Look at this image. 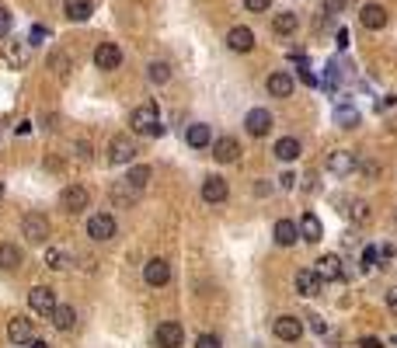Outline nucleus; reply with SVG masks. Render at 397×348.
<instances>
[{
  "instance_id": "42",
  "label": "nucleus",
  "mask_w": 397,
  "mask_h": 348,
  "mask_svg": "<svg viewBox=\"0 0 397 348\" xmlns=\"http://www.w3.org/2000/svg\"><path fill=\"white\" fill-rule=\"evenodd\" d=\"M387 307L397 314V289H390V293H387Z\"/></svg>"
},
{
  "instance_id": "22",
  "label": "nucleus",
  "mask_w": 397,
  "mask_h": 348,
  "mask_svg": "<svg viewBox=\"0 0 397 348\" xmlns=\"http://www.w3.org/2000/svg\"><path fill=\"white\" fill-rule=\"evenodd\" d=\"M8 338H11V345H28L32 341V320L28 317H11Z\"/></svg>"
},
{
  "instance_id": "1",
  "label": "nucleus",
  "mask_w": 397,
  "mask_h": 348,
  "mask_svg": "<svg viewBox=\"0 0 397 348\" xmlns=\"http://www.w3.org/2000/svg\"><path fill=\"white\" fill-rule=\"evenodd\" d=\"M129 126H133L136 133H143V136H160V133H164V126H160V115H157V105H153V101H147V105L133 108V115H129Z\"/></svg>"
},
{
  "instance_id": "39",
  "label": "nucleus",
  "mask_w": 397,
  "mask_h": 348,
  "mask_svg": "<svg viewBox=\"0 0 397 348\" xmlns=\"http://www.w3.org/2000/svg\"><path fill=\"white\" fill-rule=\"evenodd\" d=\"M376 258H380V251H376V248H366V251H363V265H366V268H369Z\"/></svg>"
},
{
  "instance_id": "5",
  "label": "nucleus",
  "mask_w": 397,
  "mask_h": 348,
  "mask_svg": "<svg viewBox=\"0 0 397 348\" xmlns=\"http://www.w3.org/2000/svg\"><path fill=\"white\" fill-rule=\"evenodd\" d=\"M244 129H248V136H268L272 133V111L268 108H251L248 115H244Z\"/></svg>"
},
{
  "instance_id": "40",
  "label": "nucleus",
  "mask_w": 397,
  "mask_h": 348,
  "mask_svg": "<svg viewBox=\"0 0 397 348\" xmlns=\"http://www.w3.org/2000/svg\"><path fill=\"white\" fill-rule=\"evenodd\" d=\"M45 35H49L45 25H35V28H32V42H39V39H45Z\"/></svg>"
},
{
  "instance_id": "6",
  "label": "nucleus",
  "mask_w": 397,
  "mask_h": 348,
  "mask_svg": "<svg viewBox=\"0 0 397 348\" xmlns=\"http://www.w3.org/2000/svg\"><path fill=\"white\" fill-rule=\"evenodd\" d=\"M94 67L98 70H119L122 67V49L116 42H101L94 49Z\"/></svg>"
},
{
  "instance_id": "25",
  "label": "nucleus",
  "mask_w": 397,
  "mask_h": 348,
  "mask_svg": "<svg viewBox=\"0 0 397 348\" xmlns=\"http://www.w3.org/2000/svg\"><path fill=\"white\" fill-rule=\"evenodd\" d=\"M297 28H300V14H293V11H282V14L272 18V32L275 35H293Z\"/></svg>"
},
{
  "instance_id": "31",
  "label": "nucleus",
  "mask_w": 397,
  "mask_h": 348,
  "mask_svg": "<svg viewBox=\"0 0 397 348\" xmlns=\"http://www.w3.org/2000/svg\"><path fill=\"white\" fill-rule=\"evenodd\" d=\"M52 324L60 327V331H74L77 327V310L74 307H56L52 310Z\"/></svg>"
},
{
  "instance_id": "34",
  "label": "nucleus",
  "mask_w": 397,
  "mask_h": 348,
  "mask_svg": "<svg viewBox=\"0 0 397 348\" xmlns=\"http://www.w3.org/2000/svg\"><path fill=\"white\" fill-rule=\"evenodd\" d=\"M195 348H223V341L216 334H199L195 338Z\"/></svg>"
},
{
  "instance_id": "45",
  "label": "nucleus",
  "mask_w": 397,
  "mask_h": 348,
  "mask_svg": "<svg viewBox=\"0 0 397 348\" xmlns=\"http://www.w3.org/2000/svg\"><path fill=\"white\" fill-rule=\"evenodd\" d=\"M0 199H4V182H0Z\"/></svg>"
},
{
  "instance_id": "19",
  "label": "nucleus",
  "mask_w": 397,
  "mask_h": 348,
  "mask_svg": "<svg viewBox=\"0 0 397 348\" xmlns=\"http://www.w3.org/2000/svg\"><path fill=\"white\" fill-rule=\"evenodd\" d=\"M297 226H300V237H303L307 244H317V241L324 237V226H321V219H317V213H303Z\"/></svg>"
},
{
  "instance_id": "26",
  "label": "nucleus",
  "mask_w": 397,
  "mask_h": 348,
  "mask_svg": "<svg viewBox=\"0 0 397 348\" xmlns=\"http://www.w3.org/2000/svg\"><path fill=\"white\" fill-rule=\"evenodd\" d=\"M300 153H303V146H300V140H297V136H282V140L275 143V157H279V160H286V164H290V160H297Z\"/></svg>"
},
{
  "instance_id": "18",
  "label": "nucleus",
  "mask_w": 397,
  "mask_h": 348,
  "mask_svg": "<svg viewBox=\"0 0 397 348\" xmlns=\"http://www.w3.org/2000/svg\"><path fill=\"white\" fill-rule=\"evenodd\" d=\"M328 171L331 174H352L356 171V153H349V150H334V153H328Z\"/></svg>"
},
{
  "instance_id": "21",
  "label": "nucleus",
  "mask_w": 397,
  "mask_h": 348,
  "mask_svg": "<svg viewBox=\"0 0 397 348\" xmlns=\"http://www.w3.org/2000/svg\"><path fill=\"white\" fill-rule=\"evenodd\" d=\"M185 140H189L192 150H206V146H213V129L206 122H195V126H189Z\"/></svg>"
},
{
  "instance_id": "15",
  "label": "nucleus",
  "mask_w": 397,
  "mask_h": 348,
  "mask_svg": "<svg viewBox=\"0 0 397 348\" xmlns=\"http://www.w3.org/2000/svg\"><path fill=\"white\" fill-rule=\"evenodd\" d=\"M213 157H216L219 164H234V160L241 157V143H237L234 136H219V140L213 143Z\"/></svg>"
},
{
  "instance_id": "9",
  "label": "nucleus",
  "mask_w": 397,
  "mask_h": 348,
  "mask_svg": "<svg viewBox=\"0 0 397 348\" xmlns=\"http://www.w3.org/2000/svg\"><path fill=\"white\" fill-rule=\"evenodd\" d=\"M87 202H91V195H87V188H81V185H67V188L60 192V206H63L67 213H84Z\"/></svg>"
},
{
  "instance_id": "3",
  "label": "nucleus",
  "mask_w": 397,
  "mask_h": 348,
  "mask_svg": "<svg viewBox=\"0 0 397 348\" xmlns=\"http://www.w3.org/2000/svg\"><path fill=\"white\" fill-rule=\"evenodd\" d=\"M153 341H157V348H182L185 331H182L178 320H160L157 331H153Z\"/></svg>"
},
{
  "instance_id": "12",
  "label": "nucleus",
  "mask_w": 397,
  "mask_h": 348,
  "mask_svg": "<svg viewBox=\"0 0 397 348\" xmlns=\"http://www.w3.org/2000/svg\"><path fill=\"white\" fill-rule=\"evenodd\" d=\"M272 241H275L279 248H293V244L300 241V226H297L293 219H275V226H272Z\"/></svg>"
},
{
  "instance_id": "11",
  "label": "nucleus",
  "mask_w": 397,
  "mask_h": 348,
  "mask_svg": "<svg viewBox=\"0 0 397 348\" xmlns=\"http://www.w3.org/2000/svg\"><path fill=\"white\" fill-rule=\"evenodd\" d=\"M108 160L111 164H133L136 160V143L129 136H116L108 146Z\"/></svg>"
},
{
  "instance_id": "32",
  "label": "nucleus",
  "mask_w": 397,
  "mask_h": 348,
  "mask_svg": "<svg viewBox=\"0 0 397 348\" xmlns=\"http://www.w3.org/2000/svg\"><path fill=\"white\" fill-rule=\"evenodd\" d=\"M147 182H150V167H147V164H136V167L126 174V185H129V188H143Z\"/></svg>"
},
{
  "instance_id": "36",
  "label": "nucleus",
  "mask_w": 397,
  "mask_h": 348,
  "mask_svg": "<svg viewBox=\"0 0 397 348\" xmlns=\"http://www.w3.org/2000/svg\"><path fill=\"white\" fill-rule=\"evenodd\" d=\"M244 8H248V11H255V14H261V11H268V8H272V0H244Z\"/></svg>"
},
{
  "instance_id": "8",
  "label": "nucleus",
  "mask_w": 397,
  "mask_h": 348,
  "mask_svg": "<svg viewBox=\"0 0 397 348\" xmlns=\"http://www.w3.org/2000/svg\"><path fill=\"white\" fill-rule=\"evenodd\" d=\"M28 307H32L39 317H52V310H56V296H52V289H49V285H35L32 293H28Z\"/></svg>"
},
{
  "instance_id": "43",
  "label": "nucleus",
  "mask_w": 397,
  "mask_h": 348,
  "mask_svg": "<svg viewBox=\"0 0 397 348\" xmlns=\"http://www.w3.org/2000/svg\"><path fill=\"white\" fill-rule=\"evenodd\" d=\"M300 77H303V84H317V77H314L310 70H300Z\"/></svg>"
},
{
  "instance_id": "10",
  "label": "nucleus",
  "mask_w": 397,
  "mask_h": 348,
  "mask_svg": "<svg viewBox=\"0 0 397 348\" xmlns=\"http://www.w3.org/2000/svg\"><path fill=\"white\" fill-rule=\"evenodd\" d=\"M87 237H94V241H111V237H116V219H111L108 213L91 216V219H87Z\"/></svg>"
},
{
  "instance_id": "14",
  "label": "nucleus",
  "mask_w": 397,
  "mask_h": 348,
  "mask_svg": "<svg viewBox=\"0 0 397 348\" xmlns=\"http://www.w3.org/2000/svg\"><path fill=\"white\" fill-rule=\"evenodd\" d=\"M226 195H230V188H226V182L219 178V174H209V178L202 182V199H206L209 206L226 202Z\"/></svg>"
},
{
  "instance_id": "37",
  "label": "nucleus",
  "mask_w": 397,
  "mask_h": 348,
  "mask_svg": "<svg viewBox=\"0 0 397 348\" xmlns=\"http://www.w3.org/2000/svg\"><path fill=\"white\" fill-rule=\"evenodd\" d=\"M345 4H349V0H324V11H328V14H342Z\"/></svg>"
},
{
  "instance_id": "35",
  "label": "nucleus",
  "mask_w": 397,
  "mask_h": 348,
  "mask_svg": "<svg viewBox=\"0 0 397 348\" xmlns=\"http://www.w3.org/2000/svg\"><path fill=\"white\" fill-rule=\"evenodd\" d=\"M11 11H4V8H0V39H4V35H11Z\"/></svg>"
},
{
  "instance_id": "38",
  "label": "nucleus",
  "mask_w": 397,
  "mask_h": 348,
  "mask_svg": "<svg viewBox=\"0 0 397 348\" xmlns=\"http://www.w3.org/2000/svg\"><path fill=\"white\" fill-rule=\"evenodd\" d=\"M366 209H369L366 202H356V206H352V216H356V219H369V213H366Z\"/></svg>"
},
{
  "instance_id": "24",
  "label": "nucleus",
  "mask_w": 397,
  "mask_h": 348,
  "mask_svg": "<svg viewBox=\"0 0 397 348\" xmlns=\"http://www.w3.org/2000/svg\"><path fill=\"white\" fill-rule=\"evenodd\" d=\"M297 293H300V296H317V293H321V279H317L314 268L297 272Z\"/></svg>"
},
{
  "instance_id": "41",
  "label": "nucleus",
  "mask_w": 397,
  "mask_h": 348,
  "mask_svg": "<svg viewBox=\"0 0 397 348\" xmlns=\"http://www.w3.org/2000/svg\"><path fill=\"white\" fill-rule=\"evenodd\" d=\"M359 348H383V341H380V338H363Z\"/></svg>"
},
{
  "instance_id": "7",
  "label": "nucleus",
  "mask_w": 397,
  "mask_h": 348,
  "mask_svg": "<svg viewBox=\"0 0 397 348\" xmlns=\"http://www.w3.org/2000/svg\"><path fill=\"white\" fill-rule=\"evenodd\" d=\"M314 272H317L321 282H342V279H345V268H342V258H338V254H324V258H317Z\"/></svg>"
},
{
  "instance_id": "28",
  "label": "nucleus",
  "mask_w": 397,
  "mask_h": 348,
  "mask_svg": "<svg viewBox=\"0 0 397 348\" xmlns=\"http://www.w3.org/2000/svg\"><path fill=\"white\" fill-rule=\"evenodd\" d=\"M4 60H8L11 70H25V67H28V49H25L21 42H11V45L4 49Z\"/></svg>"
},
{
  "instance_id": "4",
  "label": "nucleus",
  "mask_w": 397,
  "mask_h": 348,
  "mask_svg": "<svg viewBox=\"0 0 397 348\" xmlns=\"http://www.w3.org/2000/svg\"><path fill=\"white\" fill-rule=\"evenodd\" d=\"M21 234H25L28 241H35V244H45V241H49V234H52V226H49V219H45V216L28 213V216L21 219Z\"/></svg>"
},
{
  "instance_id": "29",
  "label": "nucleus",
  "mask_w": 397,
  "mask_h": 348,
  "mask_svg": "<svg viewBox=\"0 0 397 348\" xmlns=\"http://www.w3.org/2000/svg\"><path fill=\"white\" fill-rule=\"evenodd\" d=\"M21 261H25L21 248H14V244H0V268H4V272L21 268Z\"/></svg>"
},
{
  "instance_id": "2",
  "label": "nucleus",
  "mask_w": 397,
  "mask_h": 348,
  "mask_svg": "<svg viewBox=\"0 0 397 348\" xmlns=\"http://www.w3.org/2000/svg\"><path fill=\"white\" fill-rule=\"evenodd\" d=\"M272 334H275L279 341H300V338H303V320L293 317V314H282V317L272 320Z\"/></svg>"
},
{
  "instance_id": "17",
  "label": "nucleus",
  "mask_w": 397,
  "mask_h": 348,
  "mask_svg": "<svg viewBox=\"0 0 397 348\" xmlns=\"http://www.w3.org/2000/svg\"><path fill=\"white\" fill-rule=\"evenodd\" d=\"M226 45H230L234 52H251L255 49V32L244 28V25H237V28L226 32Z\"/></svg>"
},
{
  "instance_id": "30",
  "label": "nucleus",
  "mask_w": 397,
  "mask_h": 348,
  "mask_svg": "<svg viewBox=\"0 0 397 348\" xmlns=\"http://www.w3.org/2000/svg\"><path fill=\"white\" fill-rule=\"evenodd\" d=\"M70 261H74V254L67 248H49L45 251V268H52V272H63Z\"/></svg>"
},
{
  "instance_id": "13",
  "label": "nucleus",
  "mask_w": 397,
  "mask_h": 348,
  "mask_svg": "<svg viewBox=\"0 0 397 348\" xmlns=\"http://www.w3.org/2000/svg\"><path fill=\"white\" fill-rule=\"evenodd\" d=\"M143 279H147V285H167L171 282V265H167L164 258H150L143 265Z\"/></svg>"
},
{
  "instance_id": "33",
  "label": "nucleus",
  "mask_w": 397,
  "mask_h": 348,
  "mask_svg": "<svg viewBox=\"0 0 397 348\" xmlns=\"http://www.w3.org/2000/svg\"><path fill=\"white\" fill-rule=\"evenodd\" d=\"M147 77H150L153 84H167V80H171V67L157 60V63H150V67H147Z\"/></svg>"
},
{
  "instance_id": "46",
  "label": "nucleus",
  "mask_w": 397,
  "mask_h": 348,
  "mask_svg": "<svg viewBox=\"0 0 397 348\" xmlns=\"http://www.w3.org/2000/svg\"><path fill=\"white\" fill-rule=\"evenodd\" d=\"M394 341H397V338H394Z\"/></svg>"
},
{
  "instance_id": "27",
  "label": "nucleus",
  "mask_w": 397,
  "mask_h": 348,
  "mask_svg": "<svg viewBox=\"0 0 397 348\" xmlns=\"http://www.w3.org/2000/svg\"><path fill=\"white\" fill-rule=\"evenodd\" d=\"M63 14H67L70 21H87V18L94 14V4H91V0H67Z\"/></svg>"
},
{
  "instance_id": "20",
  "label": "nucleus",
  "mask_w": 397,
  "mask_h": 348,
  "mask_svg": "<svg viewBox=\"0 0 397 348\" xmlns=\"http://www.w3.org/2000/svg\"><path fill=\"white\" fill-rule=\"evenodd\" d=\"M334 126H342V129H356L359 126V108L356 105H349L345 98L338 101V108H334Z\"/></svg>"
},
{
  "instance_id": "16",
  "label": "nucleus",
  "mask_w": 397,
  "mask_h": 348,
  "mask_svg": "<svg viewBox=\"0 0 397 348\" xmlns=\"http://www.w3.org/2000/svg\"><path fill=\"white\" fill-rule=\"evenodd\" d=\"M359 21H363V28H369V32L387 28V11H383V4H363Z\"/></svg>"
},
{
  "instance_id": "44",
  "label": "nucleus",
  "mask_w": 397,
  "mask_h": 348,
  "mask_svg": "<svg viewBox=\"0 0 397 348\" xmlns=\"http://www.w3.org/2000/svg\"><path fill=\"white\" fill-rule=\"evenodd\" d=\"M28 348H49V345H45V341H42V338H39V341H35V338H32V341H28Z\"/></svg>"
},
{
  "instance_id": "23",
  "label": "nucleus",
  "mask_w": 397,
  "mask_h": 348,
  "mask_svg": "<svg viewBox=\"0 0 397 348\" xmlns=\"http://www.w3.org/2000/svg\"><path fill=\"white\" fill-rule=\"evenodd\" d=\"M265 91H268L272 98H290V94H293V77H290V74H272V77L265 80Z\"/></svg>"
}]
</instances>
